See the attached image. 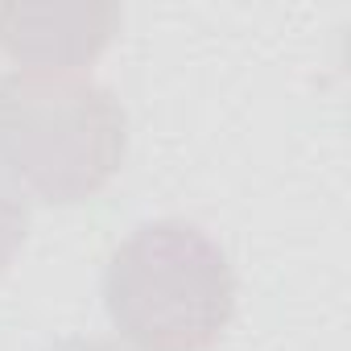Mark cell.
<instances>
[{
  "label": "cell",
  "mask_w": 351,
  "mask_h": 351,
  "mask_svg": "<svg viewBox=\"0 0 351 351\" xmlns=\"http://www.w3.org/2000/svg\"><path fill=\"white\" fill-rule=\"evenodd\" d=\"M128 112L87 75H0V165L34 199L71 207L95 199L124 161Z\"/></svg>",
  "instance_id": "cell-1"
},
{
  "label": "cell",
  "mask_w": 351,
  "mask_h": 351,
  "mask_svg": "<svg viewBox=\"0 0 351 351\" xmlns=\"http://www.w3.org/2000/svg\"><path fill=\"white\" fill-rule=\"evenodd\" d=\"M104 306L141 351H211L236 314V273L199 223L153 219L108 256Z\"/></svg>",
  "instance_id": "cell-2"
},
{
  "label": "cell",
  "mask_w": 351,
  "mask_h": 351,
  "mask_svg": "<svg viewBox=\"0 0 351 351\" xmlns=\"http://www.w3.org/2000/svg\"><path fill=\"white\" fill-rule=\"evenodd\" d=\"M120 21L116 0H0V50L29 71L75 75L108 50Z\"/></svg>",
  "instance_id": "cell-3"
},
{
  "label": "cell",
  "mask_w": 351,
  "mask_h": 351,
  "mask_svg": "<svg viewBox=\"0 0 351 351\" xmlns=\"http://www.w3.org/2000/svg\"><path fill=\"white\" fill-rule=\"evenodd\" d=\"M25 240H29V203L0 178V273L17 261Z\"/></svg>",
  "instance_id": "cell-4"
},
{
  "label": "cell",
  "mask_w": 351,
  "mask_h": 351,
  "mask_svg": "<svg viewBox=\"0 0 351 351\" xmlns=\"http://www.w3.org/2000/svg\"><path fill=\"white\" fill-rule=\"evenodd\" d=\"M50 351H132V347H120L112 339H62Z\"/></svg>",
  "instance_id": "cell-5"
}]
</instances>
